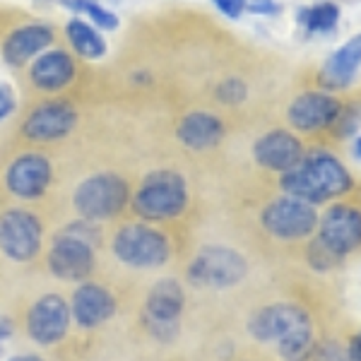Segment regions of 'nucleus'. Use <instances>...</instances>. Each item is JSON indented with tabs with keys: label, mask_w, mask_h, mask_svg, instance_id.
Wrapping results in <instances>:
<instances>
[{
	"label": "nucleus",
	"mask_w": 361,
	"mask_h": 361,
	"mask_svg": "<svg viewBox=\"0 0 361 361\" xmlns=\"http://www.w3.org/2000/svg\"><path fill=\"white\" fill-rule=\"evenodd\" d=\"M354 180L337 157L328 152H313L301 159L299 166L282 173V188L289 197L308 205L328 202L352 190Z\"/></svg>",
	"instance_id": "nucleus-1"
},
{
	"label": "nucleus",
	"mask_w": 361,
	"mask_h": 361,
	"mask_svg": "<svg viewBox=\"0 0 361 361\" xmlns=\"http://www.w3.org/2000/svg\"><path fill=\"white\" fill-rule=\"evenodd\" d=\"M97 241L99 234L92 229V224H68L54 238V246L49 250V270L66 282H82L94 270Z\"/></svg>",
	"instance_id": "nucleus-2"
},
{
	"label": "nucleus",
	"mask_w": 361,
	"mask_h": 361,
	"mask_svg": "<svg viewBox=\"0 0 361 361\" xmlns=\"http://www.w3.org/2000/svg\"><path fill=\"white\" fill-rule=\"evenodd\" d=\"M185 205H188V185L178 171H169V169L149 173L133 197L135 212L152 222L178 217Z\"/></svg>",
	"instance_id": "nucleus-3"
},
{
	"label": "nucleus",
	"mask_w": 361,
	"mask_h": 361,
	"mask_svg": "<svg viewBox=\"0 0 361 361\" xmlns=\"http://www.w3.org/2000/svg\"><path fill=\"white\" fill-rule=\"evenodd\" d=\"M128 200H130V188L118 173H94V176L85 178L82 183L75 188L73 202L75 209L82 214L87 222H102V219H111L121 212Z\"/></svg>",
	"instance_id": "nucleus-4"
},
{
	"label": "nucleus",
	"mask_w": 361,
	"mask_h": 361,
	"mask_svg": "<svg viewBox=\"0 0 361 361\" xmlns=\"http://www.w3.org/2000/svg\"><path fill=\"white\" fill-rule=\"evenodd\" d=\"M114 255L128 267L154 270L171 255V243L159 229L147 224H126L114 236Z\"/></svg>",
	"instance_id": "nucleus-5"
},
{
	"label": "nucleus",
	"mask_w": 361,
	"mask_h": 361,
	"mask_svg": "<svg viewBox=\"0 0 361 361\" xmlns=\"http://www.w3.org/2000/svg\"><path fill=\"white\" fill-rule=\"evenodd\" d=\"M248 275V263L229 246H205L188 265V279L200 289H229Z\"/></svg>",
	"instance_id": "nucleus-6"
},
{
	"label": "nucleus",
	"mask_w": 361,
	"mask_h": 361,
	"mask_svg": "<svg viewBox=\"0 0 361 361\" xmlns=\"http://www.w3.org/2000/svg\"><path fill=\"white\" fill-rule=\"evenodd\" d=\"M263 226L265 231H270L282 241H296V238H306L316 231L318 214L313 205L287 195L272 200L263 209Z\"/></svg>",
	"instance_id": "nucleus-7"
},
{
	"label": "nucleus",
	"mask_w": 361,
	"mask_h": 361,
	"mask_svg": "<svg viewBox=\"0 0 361 361\" xmlns=\"http://www.w3.org/2000/svg\"><path fill=\"white\" fill-rule=\"evenodd\" d=\"M42 248V222L27 209H10L0 217V250L10 260L27 263Z\"/></svg>",
	"instance_id": "nucleus-8"
},
{
	"label": "nucleus",
	"mask_w": 361,
	"mask_h": 361,
	"mask_svg": "<svg viewBox=\"0 0 361 361\" xmlns=\"http://www.w3.org/2000/svg\"><path fill=\"white\" fill-rule=\"evenodd\" d=\"M318 241L335 255L345 258L361 248V209L352 205H337L325 209L318 222Z\"/></svg>",
	"instance_id": "nucleus-9"
},
{
	"label": "nucleus",
	"mask_w": 361,
	"mask_h": 361,
	"mask_svg": "<svg viewBox=\"0 0 361 361\" xmlns=\"http://www.w3.org/2000/svg\"><path fill=\"white\" fill-rule=\"evenodd\" d=\"M70 304L58 294H46L37 299L27 313V333L37 345L51 347L68 335L70 328Z\"/></svg>",
	"instance_id": "nucleus-10"
},
{
	"label": "nucleus",
	"mask_w": 361,
	"mask_h": 361,
	"mask_svg": "<svg viewBox=\"0 0 361 361\" xmlns=\"http://www.w3.org/2000/svg\"><path fill=\"white\" fill-rule=\"evenodd\" d=\"M311 325V316L296 304H270L255 311L248 320V333L258 342H279L287 335Z\"/></svg>",
	"instance_id": "nucleus-11"
},
{
	"label": "nucleus",
	"mask_w": 361,
	"mask_h": 361,
	"mask_svg": "<svg viewBox=\"0 0 361 361\" xmlns=\"http://www.w3.org/2000/svg\"><path fill=\"white\" fill-rule=\"evenodd\" d=\"M54 178V166L44 154H22L17 157L5 173V185L15 197L37 200L42 197Z\"/></svg>",
	"instance_id": "nucleus-12"
},
{
	"label": "nucleus",
	"mask_w": 361,
	"mask_h": 361,
	"mask_svg": "<svg viewBox=\"0 0 361 361\" xmlns=\"http://www.w3.org/2000/svg\"><path fill=\"white\" fill-rule=\"evenodd\" d=\"M78 123V111L68 102H46L27 116L25 135L34 142H54L66 137Z\"/></svg>",
	"instance_id": "nucleus-13"
},
{
	"label": "nucleus",
	"mask_w": 361,
	"mask_h": 361,
	"mask_svg": "<svg viewBox=\"0 0 361 361\" xmlns=\"http://www.w3.org/2000/svg\"><path fill=\"white\" fill-rule=\"evenodd\" d=\"M116 313V299L106 287L97 282H85L73 292L70 301V316L85 330L99 328L109 323Z\"/></svg>",
	"instance_id": "nucleus-14"
},
{
	"label": "nucleus",
	"mask_w": 361,
	"mask_h": 361,
	"mask_svg": "<svg viewBox=\"0 0 361 361\" xmlns=\"http://www.w3.org/2000/svg\"><path fill=\"white\" fill-rule=\"evenodd\" d=\"M253 157L263 169L284 173L301 164V159H304V145L299 142V137L287 130H270L255 140Z\"/></svg>",
	"instance_id": "nucleus-15"
},
{
	"label": "nucleus",
	"mask_w": 361,
	"mask_h": 361,
	"mask_svg": "<svg viewBox=\"0 0 361 361\" xmlns=\"http://www.w3.org/2000/svg\"><path fill=\"white\" fill-rule=\"evenodd\" d=\"M342 111V104L333 94H320V92H306V94L296 97L289 104V123L296 130L313 133L323 130V128L333 126L335 118Z\"/></svg>",
	"instance_id": "nucleus-16"
},
{
	"label": "nucleus",
	"mask_w": 361,
	"mask_h": 361,
	"mask_svg": "<svg viewBox=\"0 0 361 361\" xmlns=\"http://www.w3.org/2000/svg\"><path fill=\"white\" fill-rule=\"evenodd\" d=\"M361 68V34L352 37L347 44H342L333 56L325 61L320 70V85L325 90H345L352 85Z\"/></svg>",
	"instance_id": "nucleus-17"
},
{
	"label": "nucleus",
	"mask_w": 361,
	"mask_h": 361,
	"mask_svg": "<svg viewBox=\"0 0 361 361\" xmlns=\"http://www.w3.org/2000/svg\"><path fill=\"white\" fill-rule=\"evenodd\" d=\"M54 42V29L46 25H25L15 29L3 44V58L10 66H22L29 58L39 56Z\"/></svg>",
	"instance_id": "nucleus-18"
},
{
	"label": "nucleus",
	"mask_w": 361,
	"mask_h": 361,
	"mask_svg": "<svg viewBox=\"0 0 361 361\" xmlns=\"http://www.w3.org/2000/svg\"><path fill=\"white\" fill-rule=\"evenodd\" d=\"M183 306H185L183 287H180L176 279H159L149 289L147 301H145L147 323H178Z\"/></svg>",
	"instance_id": "nucleus-19"
},
{
	"label": "nucleus",
	"mask_w": 361,
	"mask_h": 361,
	"mask_svg": "<svg viewBox=\"0 0 361 361\" xmlns=\"http://www.w3.org/2000/svg\"><path fill=\"white\" fill-rule=\"evenodd\" d=\"M29 78L39 90L58 92L75 78V61L66 51H46L34 61Z\"/></svg>",
	"instance_id": "nucleus-20"
},
{
	"label": "nucleus",
	"mask_w": 361,
	"mask_h": 361,
	"mask_svg": "<svg viewBox=\"0 0 361 361\" xmlns=\"http://www.w3.org/2000/svg\"><path fill=\"white\" fill-rule=\"evenodd\" d=\"M224 137V123L214 114L193 111L178 123V140L188 149H209Z\"/></svg>",
	"instance_id": "nucleus-21"
},
{
	"label": "nucleus",
	"mask_w": 361,
	"mask_h": 361,
	"mask_svg": "<svg viewBox=\"0 0 361 361\" xmlns=\"http://www.w3.org/2000/svg\"><path fill=\"white\" fill-rule=\"evenodd\" d=\"M68 42L75 49V54L87 58V61H97L106 54V42L92 25L82 20H70L66 27Z\"/></svg>",
	"instance_id": "nucleus-22"
},
{
	"label": "nucleus",
	"mask_w": 361,
	"mask_h": 361,
	"mask_svg": "<svg viewBox=\"0 0 361 361\" xmlns=\"http://www.w3.org/2000/svg\"><path fill=\"white\" fill-rule=\"evenodd\" d=\"M301 29L311 37V34H328L333 32L340 22V8L335 3H318V5H311V8H301L299 15Z\"/></svg>",
	"instance_id": "nucleus-23"
},
{
	"label": "nucleus",
	"mask_w": 361,
	"mask_h": 361,
	"mask_svg": "<svg viewBox=\"0 0 361 361\" xmlns=\"http://www.w3.org/2000/svg\"><path fill=\"white\" fill-rule=\"evenodd\" d=\"M279 357L284 361H311L316 342H313V325L301 328L277 342Z\"/></svg>",
	"instance_id": "nucleus-24"
},
{
	"label": "nucleus",
	"mask_w": 361,
	"mask_h": 361,
	"mask_svg": "<svg viewBox=\"0 0 361 361\" xmlns=\"http://www.w3.org/2000/svg\"><path fill=\"white\" fill-rule=\"evenodd\" d=\"M63 3H66L70 10H75V13L90 15V20L94 22L97 29H104V32L118 29V17H116L109 8L94 3V0H63Z\"/></svg>",
	"instance_id": "nucleus-25"
},
{
	"label": "nucleus",
	"mask_w": 361,
	"mask_h": 361,
	"mask_svg": "<svg viewBox=\"0 0 361 361\" xmlns=\"http://www.w3.org/2000/svg\"><path fill=\"white\" fill-rule=\"evenodd\" d=\"M306 258H308V263H311L316 270H333L335 265H340V255H335L333 250H328L323 246V243L318 241H311V246H308L306 250Z\"/></svg>",
	"instance_id": "nucleus-26"
},
{
	"label": "nucleus",
	"mask_w": 361,
	"mask_h": 361,
	"mask_svg": "<svg viewBox=\"0 0 361 361\" xmlns=\"http://www.w3.org/2000/svg\"><path fill=\"white\" fill-rule=\"evenodd\" d=\"M248 94V87L241 82L238 78H226L224 82L217 85V99L226 106H236L241 104Z\"/></svg>",
	"instance_id": "nucleus-27"
},
{
	"label": "nucleus",
	"mask_w": 361,
	"mask_h": 361,
	"mask_svg": "<svg viewBox=\"0 0 361 361\" xmlns=\"http://www.w3.org/2000/svg\"><path fill=\"white\" fill-rule=\"evenodd\" d=\"M359 123H361V109L359 106H342L340 116L335 118V130L340 137H347V135H354L359 130Z\"/></svg>",
	"instance_id": "nucleus-28"
},
{
	"label": "nucleus",
	"mask_w": 361,
	"mask_h": 361,
	"mask_svg": "<svg viewBox=\"0 0 361 361\" xmlns=\"http://www.w3.org/2000/svg\"><path fill=\"white\" fill-rule=\"evenodd\" d=\"M311 361H349V354H347V347L330 340V342H323V345H316Z\"/></svg>",
	"instance_id": "nucleus-29"
},
{
	"label": "nucleus",
	"mask_w": 361,
	"mask_h": 361,
	"mask_svg": "<svg viewBox=\"0 0 361 361\" xmlns=\"http://www.w3.org/2000/svg\"><path fill=\"white\" fill-rule=\"evenodd\" d=\"M246 10H250L253 15L275 17L282 13V5L277 0H246Z\"/></svg>",
	"instance_id": "nucleus-30"
},
{
	"label": "nucleus",
	"mask_w": 361,
	"mask_h": 361,
	"mask_svg": "<svg viewBox=\"0 0 361 361\" xmlns=\"http://www.w3.org/2000/svg\"><path fill=\"white\" fill-rule=\"evenodd\" d=\"M212 3L217 5L219 13L224 17H229V20H238V17L243 15V10H246V0H212Z\"/></svg>",
	"instance_id": "nucleus-31"
},
{
	"label": "nucleus",
	"mask_w": 361,
	"mask_h": 361,
	"mask_svg": "<svg viewBox=\"0 0 361 361\" xmlns=\"http://www.w3.org/2000/svg\"><path fill=\"white\" fill-rule=\"evenodd\" d=\"M15 111V92L10 85L0 82V121H5Z\"/></svg>",
	"instance_id": "nucleus-32"
},
{
	"label": "nucleus",
	"mask_w": 361,
	"mask_h": 361,
	"mask_svg": "<svg viewBox=\"0 0 361 361\" xmlns=\"http://www.w3.org/2000/svg\"><path fill=\"white\" fill-rule=\"evenodd\" d=\"M13 333H15V328H13V320H10L5 313H0V342H8L10 337H13Z\"/></svg>",
	"instance_id": "nucleus-33"
},
{
	"label": "nucleus",
	"mask_w": 361,
	"mask_h": 361,
	"mask_svg": "<svg viewBox=\"0 0 361 361\" xmlns=\"http://www.w3.org/2000/svg\"><path fill=\"white\" fill-rule=\"evenodd\" d=\"M347 354H349V361H361V333L354 335L347 345Z\"/></svg>",
	"instance_id": "nucleus-34"
},
{
	"label": "nucleus",
	"mask_w": 361,
	"mask_h": 361,
	"mask_svg": "<svg viewBox=\"0 0 361 361\" xmlns=\"http://www.w3.org/2000/svg\"><path fill=\"white\" fill-rule=\"evenodd\" d=\"M8 361H44L42 357H37V354H20V357H13Z\"/></svg>",
	"instance_id": "nucleus-35"
},
{
	"label": "nucleus",
	"mask_w": 361,
	"mask_h": 361,
	"mask_svg": "<svg viewBox=\"0 0 361 361\" xmlns=\"http://www.w3.org/2000/svg\"><path fill=\"white\" fill-rule=\"evenodd\" d=\"M352 149H354V157H357V159L361 161V135L357 137V142H354V147H352Z\"/></svg>",
	"instance_id": "nucleus-36"
},
{
	"label": "nucleus",
	"mask_w": 361,
	"mask_h": 361,
	"mask_svg": "<svg viewBox=\"0 0 361 361\" xmlns=\"http://www.w3.org/2000/svg\"><path fill=\"white\" fill-rule=\"evenodd\" d=\"M3 354H5V345L0 342V359H3Z\"/></svg>",
	"instance_id": "nucleus-37"
}]
</instances>
